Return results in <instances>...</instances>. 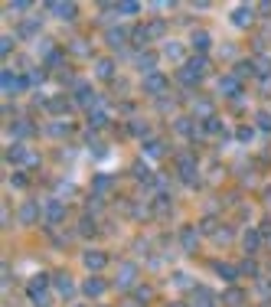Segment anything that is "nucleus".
<instances>
[{
	"label": "nucleus",
	"mask_w": 271,
	"mask_h": 307,
	"mask_svg": "<svg viewBox=\"0 0 271 307\" xmlns=\"http://www.w3.org/2000/svg\"><path fill=\"white\" fill-rule=\"evenodd\" d=\"M131 131H134V134H147V128H144V121H131Z\"/></svg>",
	"instance_id": "obj_46"
},
{
	"label": "nucleus",
	"mask_w": 271,
	"mask_h": 307,
	"mask_svg": "<svg viewBox=\"0 0 271 307\" xmlns=\"http://www.w3.org/2000/svg\"><path fill=\"white\" fill-rule=\"evenodd\" d=\"M216 88L222 95H229V98H232L235 92H242V85H239V79H235V75H222V79L216 82Z\"/></svg>",
	"instance_id": "obj_14"
},
{
	"label": "nucleus",
	"mask_w": 271,
	"mask_h": 307,
	"mask_svg": "<svg viewBox=\"0 0 271 307\" xmlns=\"http://www.w3.org/2000/svg\"><path fill=\"white\" fill-rule=\"evenodd\" d=\"M167 307H190V304H183V301H173V304H167Z\"/></svg>",
	"instance_id": "obj_51"
},
{
	"label": "nucleus",
	"mask_w": 271,
	"mask_h": 307,
	"mask_svg": "<svg viewBox=\"0 0 271 307\" xmlns=\"http://www.w3.org/2000/svg\"><path fill=\"white\" fill-rule=\"evenodd\" d=\"M52 291L59 297H72L75 294V288H72V281H69V275H56L52 278Z\"/></svg>",
	"instance_id": "obj_12"
},
{
	"label": "nucleus",
	"mask_w": 271,
	"mask_h": 307,
	"mask_svg": "<svg viewBox=\"0 0 271 307\" xmlns=\"http://www.w3.org/2000/svg\"><path fill=\"white\" fill-rule=\"evenodd\" d=\"M46 10H52V17H59V20H75L79 7L69 4V0H62V4H46Z\"/></svg>",
	"instance_id": "obj_5"
},
{
	"label": "nucleus",
	"mask_w": 271,
	"mask_h": 307,
	"mask_svg": "<svg viewBox=\"0 0 271 307\" xmlns=\"http://www.w3.org/2000/svg\"><path fill=\"white\" fill-rule=\"evenodd\" d=\"M105 121H108V111L105 108H92V111H88V124H92V128H101Z\"/></svg>",
	"instance_id": "obj_28"
},
{
	"label": "nucleus",
	"mask_w": 271,
	"mask_h": 307,
	"mask_svg": "<svg viewBox=\"0 0 271 307\" xmlns=\"http://www.w3.org/2000/svg\"><path fill=\"white\" fill-rule=\"evenodd\" d=\"M154 66H157V53H137V69H141L144 75H154Z\"/></svg>",
	"instance_id": "obj_15"
},
{
	"label": "nucleus",
	"mask_w": 271,
	"mask_h": 307,
	"mask_svg": "<svg viewBox=\"0 0 271 307\" xmlns=\"http://www.w3.org/2000/svg\"><path fill=\"white\" fill-rule=\"evenodd\" d=\"M232 75H235V79H248V75H258V72H255V62L252 59H242V62H235V66H232Z\"/></svg>",
	"instance_id": "obj_19"
},
{
	"label": "nucleus",
	"mask_w": 271,
	"mask_h": 307,
	"mask_svg": "<svg viewBox=\"0 0 271 307\" xmlns=\"http://www.w3.org/2000/svg\"><path fill=\"white\" fill-rule=\"evenodd\" d=\"M46 108H49L52 115H59V111L69 108V101H66V98H49V101H46Z\"/></svg>",
	"instance_id": "obj_35"
},
{
	"label": "nucleus",
	"mask_w": 271,
	"mask_h": 307,
	"mask_svg": "<svg viewBox=\"0 0 271 307\" xmlns=\"http://www.w3.org/2000/svg\"><path fill=\"white\" fill-rule=\"evenodd\" d=\"M173 128H177V134H193V131H196V118H193V115H183V118H177V121H173Z\"/></svg>",
	"instance_id": "obj_21"
},
{
	"label": "nucleus",
	"mask_w": 271,
	"mask_h": 307,
	"mask_svg": "<svg viewBox=\"0 0 271 307\" xmlns=\"http://www.w3.org/2000/svg\"><path fill=\"white\" fill-rule=\"evenodd\" d=\"M10 131H13V134H33V124L30 121H13Z\"/></svg>",
	"instance_id": "obj_37"
},
{
	"label": "nucleus",
	"mask_w": 271,
	"mask_h": 307,
	"mask_svg": "<svg viewBox=\"0 0 271 307\" xmlns=\"http://www.w3.org/2000/svg\"><path fill=\"white\" fill-rule=\"evenodd\" d=\"M167 85H170V82H167V75H160V72H154V75L144 79V92H147V95H164Z\"/></svg>",
	"instance_id": "obj_2"
},
{
	"label": "nucleus",
	"mask_w": 271,
	"mask_h": 307,
	"mask_svg": "<svg viewBox=\"0 0 271 307\" xmlns=\"http://www.w3.org/2000/svg\"><path fill=\"white\" fill-rule=\"evenodd\" d=\"M72 53H88V43H72Z\"/></svg>",
	"instance_id": "obj_50"
},
{
	"label": "nucleus",
	"mask_w": 271,
	"mask_h": 307,
	"mask_svg": "<svg viewBox=\"0 0 271 307\" xmlns=\"http://www.w3.org/2000/svg\"><path fill=\"white\" fill-rule=\"evenodd\" d=\"M258 232H261V235H268V239H271V219H265V222H261V226H258Z\"/></svg>",
	"instance_id": "obj_48"
},
{
	"label": "nucleus",
	"mask_w": 271,
	"mask_h": 307,
	"mask_svg": "<svg viewBox=\"0 0 271 307\" xmlns=\"http://www.w3.org/2000/svg\"><path fill=\"white\" fill-rule=\"evenodd\" d=\"M252 134H255L252 128H239V141H252Z\"/></svg>",
	"instance_id": "obj_47"
},
{
	"label": "nucleus",
	"mask_w": 271,
	"mask_h": 307,
	"mask_svg": "<svg viewBox=\"0 0 271 307\" xmlns=\"http://www.w3.org/2000/svg\"><path fill=\"white\" fill-rule=\"evenodd\" d=\"M255 124H258V131H268L271 134V111H258V121Z\"/></svg>",
	"instance_id": "obj_36"
},
{
	"label": "nucleus",
	"mask_w": 271,
	"mask_h": 307,
	"mask_svg": "<svg viewBox=\"0 0 271 307\" xmlns=\"http://www.w3.org/2000/svg\"><path fill=\"white\" fill-rule=\"evenodd\" d=\"M196 242H199V232L193 226H183L180 229V245L186 248V252H193V248H196Z\"/></svg>",
	"instance_id": "obj_13"
},
{
	"label": "nucleus",
	"mask_w": 271,
	"mask_h": 307,
	"mask_svg": "<svg viewBox=\"0 0 271 307\" xmlns=\"http://www.w3.org/2000/svg\"><path fill=\"white\" fill-rule=\"evenodd\" d=\"M131 43H134L137 49L144 53V46L150 43V33H147V26H134V30H131Z\"/></svg>",
	"instance_id": "obj_20"
},
{
	"label": "nucleus",
	"mask_w": 271,
	"mask_h": 307,
	"mask_svg": "<svg viewBox=\"0 0 271 307\" xmlns=\"http://www.w3.org/2000/svg\"><path fill=\"white\" fill-rule=\"evenodd\" d=\"M164 56H167V59H173V62H183L186 49H183L180 43H167V46H164Z\"/></svg>",
	"instance_id": "obj_25"
},
{
	"label": "nucleus",
	"mask_w": 271,
	"mask_h": 307,
	"mask_svg": "<svg viewBox=\"0 0 271 307\" xmlns=\"http://www.w3.org/2000/svg\"><path fill=\"white\" fill-rule=\"evenodd\" d=\"M82 291H85V294L88 297H101V294H105V291H108V284L105 281H101V278H85V284H82Z\"/></svg>",
	"instance_id": "obj_11"
},
{
	"label": "nucleus",
	"mask_w": 271,
	"mask_h": 307,
	"mask_svg": "<svg viewBox=\"0 0 271 307\" xmlns=\"http://www.w3.org/2000/svg\"><path fill=\"white\" fill-rule=\"evenodd\" d=\"M134 278H137V265L124 262L121 268H118V278H115V284H118V288H128V284H134Z\"/></svg>",
	"instance_id": "obj_7"
},
{
	"label": "nucleus",
	"mask_w": 271,
	"mask_h": 307,
	"mask_svg": "<svg viewBox=\"0 0 271 307\" xmlns=\"http://www.w3.org/2000/svg\"><path fill=\"white\" fill-rule=\"evenodd\" d=\"M13 186H26V177H23V173H13Z\"/></svg>",
	"instance_id": "obj_49"
},
{
	"label": "nucleus",
	"mask_w": 271,
	"mask_h": 307,
	"mask_svg": "<svg viewBox=\"0 0 271 307\" xmlns=\"http://www.w3.org/2000/svg\"><path fill=\"white\" fill-rule=\"evenodd\" d=\"M82 262H85V268H88V271H101V268L108 265V255H105V252H98V248H85Z\"/></svg>",
	"instance_id": "obj_1"
},
{
	"label": "nucleus",
	"mask_w": 271,
	"mask_h": 307,
	"mask_svg": "<svg viewBox=\"0 0 271 307\" xmlns=\"http://www.w3.org/2000/svg\"><path fill=\"white\" fill-rule=\"evenodd\" d=\"M49 284H52V278H49V275H33V278H30V284H26V291H30V297H36V294H49Z\"/></svg>",
	"instance_id": "obj_3"
},
{
	"label": "nucleus",
	"mask_w": 271,
	"mask_h": 307,
	"mask_svg": "<svg viewBox=\"0 0 271 307\" xmlns=\"http://www.w3.org/2000/svg\"><path fill=\"white\" fill-rule=\"evenodd\" d=\"M222 301H226L229 307H242V304H245V294H242L239 288H229V291H226V297H222Z\"/></svg>",
	"instance_id": "obj_27"
},
{
	"label": "nucleus",
	"mask_w": 271,
	"mask_h": 307,
	"mask_svg": "<svg viewBox=\"0 0 271 307\" xmlns=\"http://www.w3.org/2000/svg\"><path fill=\"white\" fill-rule=\"evenodd\" d=\"M144 154H150V157H164V147H160V141L147 137V141H144Z\"/></svg>",
	"instance_id": "obj_30"
},
{
	"label": "nucleus",
	"mask_w": 271,
	"mask_h": 307,
	"mask_svg": "<svg viewBox=\"0 0 271 307\" xmlns=\"http://www.w3.org/2000/svg\"><path fill=\"white\" fill-rule=\"evenodd\" d=\"M242 245H245V252H248V258H252L255 252L261 248V232L258 229H248L245 235H242Z\"/></svg>",
	"instance_id": "obj_10"
},
{
	"label": "nucleus",
	"mask_w": 271,
	"mask_h": 307,
	"mask_svg": "<svg viewBox=\"0 0 271 307\" xmlns=\"http://www.w3.org/2000/svg\"><path fill=\"white\" fill-rule=\"evenodd\" d=\"M212 268H216V275H219V278H226L229 284H232L235 278L242 275V271H239V265H229V262H216V265H212Z\"/></svg>",
	"instance_id": "obj_17"
},
{
	"label": "nucleus",
	"mask_w": 271,
	"mask_h": 307,
	"mask_svg": "<svg viewBox=\"0 0 271 307\" xmlns=\"http://www.w3.org/2000/svg\"><path fill=\"white\" fill-rule=\"evenodd\" d=\"M17 219L20 222H36L39 219V206L33 203V199H26L23 206H20V213H17Z\"/></svg>",
	"instance_id": "obj_18"
},
{
	"label": "nucleus",
	"mask_w": 271,
	"mask_h": 307,
	"mask_svg": "<svg viewBox=\"0 0 271 307\" xmlns=\"http://www.w3.org/2000/svg\"><path fill=\"white\" fill-rule=\"evenodd\" d=\"M62 219H66V206H62L59 199H46V222H49V226H59Z\"/></svg>",
	"instance_id": "obj_6"
},
{
	"label": "nucleus",
	"mask_w": 271,
	"mask_h": 307,
	"mask_svg": "<svg viewBox=\"0 0 271 307\" xmlns=\"http://www.w3.org/2000/svg\"><path fill=\"white\" fill-rule=\"evenodd\" d=\"M190 307H216V297H212V291H206V288H193Z\"/></svg>",
	"instance_id": "obj_9"
},
{
	"label": "nucleus",
	"mask_w": 271,
	"mask_h": 307,
	"mask_svg": "<svg viewBox=\"0 0 271 307\" xmlns=\"http://www.w3.org/2000/svg\"><path fill=\"white\" fill-rule=\"evenodd\" d=\"M232 23L235 26H248L252 23V7H235L232 10Z\"/></svg>",
	"instance_id": "obj_23"
},
{
	"label": "nucleus",
	"mask_w": 271,
	"mask_h": 307,
	"mask_svg": "<svg viewBox=\"0 0 271 307\" xmlns=\"http://www.w3.org/2000/svg\"><path fill=\"white\" fill-rule=\"evenodd\" d=\"M33 33H39V20H23L20 23V36H33Z\"/></svg>",
	"instance_id": "obj_32"
},
{
	"label": "nucleus",
	"mask_w": 271,
	"mask_h": 307,
	"mask_svg": "<svg viewBox=\"0 0 271 307\" xmlns=\"http://www.w3.org/2000/svg\"><path fill=\"white\" fill-rule=\"evenodd\" d=\"M239 271H242V275H258V265H255V258H242V262H239Z\"/></svg>",
	"instance_id": "obj_31"
},
{
	"label": "nucleus",
	"mask_w": 271,
	"mask_h": 307,
	"mask_svg": "<svg viewBox=\"0 0 271 307\" xmlns=\"http://www.w3.org/2000/svg\"><path fill=\"white\" fill-rule=\"evenodd\" d=\"M95 75L98 79H115V59H98L95 62Z\"/></svg>",
	"instance_id": "obj_22"
},
{
	"label": "nucleus",
	"mask_w": 271,
	"mask_h": 307,
	"mask_svg": "<svg viewBox=\"0 0 271 307\" xmlns=\"http://www.w3.org/2000/svg\"><path fill=\"white\" fill-rule=\"evenodd\" d=\"M79 232H82V235H95V232H98V229H95V219L82 216V222H79Z\"/></svg>",
	"instance_id": "obj_34"
},
{
	"label": "nucleus",
	"mask_w": 271,
	"mask_h": 307,
	"mask_svg": "<svg viewBox=\"0 0 271 307\" xmlns=\"http://www.w3.org/2000/svg\"><path fill=\"white\" fill-rule=\"evenodd\" d=\"M124 36H131V33H124L121 26H115V30H108V43H111V46H121V43H124Z\"/></svg>",
	"instance_id": "obj_33"
},
{
	"label": "nucleus",
	"mask_w": 271,
	"mask_h": 307,
	"mask_svg": "<svg viewBox=\"0 0 271 307\" xmlns=\"http://www.w3.org/2000/svg\"><path fill=\"white\" fill-rule=\"evenodd\" d=\"M10 53H13V36H0V56L7 59Z\"/></svg>",
	"instance_id": "obj_40"
},
{
	"label": "nucleus",
	"mask_w": 271,
	"mask_h": 307,
	"mask_svg": "<svg viewBox=\"0 0 271 307\" xmlns=\"http://www.w3.org/2000/svg\"><path fill=\"white\" fill-rule=\"evenodd\" d=\"M268 242H271V239H268Z\"/></svg>",
	"instance_id": "obj_53"
},
{
	"label": "nucleus",
	"mask_w": 271,
	"mask_h": 307,
	"mask_svg": "<svg viewBox=\"0 0 271 307\" xmlns=\"http://www.w3.org/2000/svg\"><path fill=\"white\" fill-rule=\"evenodd\" d=\"M33 304H36V307H49V294H36V297H33Z\"/></svg>",
	"instance_id": "obj_44"
},
{
	"label": "nucleus",
	"mask_w": 271,
	"mask_h": 307,
	"mask_svg": "<svg viewBox=\"0 0 271 307\" xmlns=\"http://www.w3.org/2000/svg\"><path fill=\"white\" fill-rule=\"evenodd\" d=\"M147 33H150V39H160V36H164V23H160V20L147 23Z\"/></svg>",
	"instance_id": "obj_39"
},
{
	"label": "nucleus",
	"mask_w": 271,
	"mask_h": 307,
	"mask_svg": "<svg viewBox=\"0 0 271 307\" xmlns=\"http://www.w3.org/2000/svg\"><path fill=\"white\" fill-rule=\"evenodd\" d=\"M118 13H124V17H134V13H141V4L137 0H121V4H115Z\"/></svg>",
	"instance_id": "obj_26"
},
{
	"label": "nucleus",
	"mask_w": 271,
	"mask_h": 307,
	"mask_svg": "<svg viewBox=\"0 0 271 307\" xmlns=\"http://www.w3.org/2000/svg\"><path fill=\"white\" fill-rule=\"evenodd\" d=\"M255 72H258V75H271V59H258V62H255Z\"/></svg>",
	"instance_id": "obj_41"
},
{
	"label": "nucleus",
	"mask_w": 271,
	"mask_h": 307,
	"mask_svg": "<svg viewBox=\"0 0 271 307\" xmlns=\"http://www.w3.org/2000/svg\"><path fill=\"white\" fill-rule=\"evenodd\" d=\"M206 131H209V134H219V131H222L219 118H209V121H206Z\"/></svg>",
	"instance_id": "obj_43"
},
{
	"label": "nucleus",
	"mask_w": 271,
	"mask_h": 307,
	"mask_svg": "<svg viewBox=\"0 0 271 307\" xmlns=\"http://www.w3.org/2000/svg\"><path fill=\"white\" fill-rule=\"evenodd\" d=\"M190 43H193V49H196V56H206V49H209L212 39H209V33H206V30H196L190 36Z\"/></svg>",
	"instance_id": "obj_16"
},
{
	"label": "nucleus",
	"mask_w": 271,
	"mask_h": 307,
	"mask_svg": "<svg viewBox=\"0 0 271 307\" xmlns=\"http://www.w3.org/2000/svg\"><path fill=\"white\" fill-rule=\"evenodd\" d=\"M137 297H141V304H147L150 297H154V291H150L147 284H141V288H134V301H137Z\"/></svg>",
	"instance_id": "obj_38"
},
{
	"label": "nucleus",
	"mask_w": 271,
	"mask_h": 307,
	"mask_svg": "<svg viewBox=\"0 0 271 307\" xmlns=\"http://www.w3.org/2000/svg\"><path fill=\"white\" fill-rule=\"evenodd\" d=\"M7 10H30V4H23V0H13V4H7Z\"/></svg>",
	"instance_id": "obj_45"
},
{
	"label": "nucleus",
	"mask_w": 271,
	"mask_h": 307,
	"mask_svg": "<svg viewBox=\"0 0 271 307\" xmlns=\"http://www.w3.org/2000/svg\"><path fill=\"white\" fill-rule=\"evenodd\" d=\"M124 307H137V301H131V304H124Z\"/></svg>",
	"instance_id": "obj_52"
},
{
	"label": "nucleus",
	"mask_w": 271,
	"mask_h": 307,
	"mask_svg": "<svg viewBox=\"0 0 271 307\" xmlns=\"http://www.w3.org/2000/svg\"><path fill=\"white\" fill-rule=\"evenodd\" d=\"M219 229V222H212V219H203V226H199V232H206V235H212Z\"/></svg>",
	"instance_id": "obj_42"
},
{
	"label": "nucleus",
	"mask_w": 271,
	"mask_h": 307,
	"mask_svg": "<svg viewBox=\"0 0 271 307\" xmlns=\"http://www.w3.org/2000/svg\"><path fill=\"white\" fill-rule=\"evenodd\" d=\"M183 66L190 69L193 75H199V79H203V75H209V59H206V56H190Z\"/></svg>",
	"instance_id": "obj_8"
},
{
	"label": "nucleus",
	"mask_w": 271,
	"mask_h": 307,
	"mask_svg": "<svg viewBox=\"0 0 271 307\" xmlns=\"http://www.w3.org/2000/svg\"><path fill=\"white\" fill-rule=\"evenodd\" d=\"M177 82H180L183 88H190V85H199V75H193L186 66H180V72H177Z\"/></svg>",
	"instance_id": "obj_24"
},
{
	"label": "nucleus",
	"mask_w": 271,
	"mask_h": 307,
	"mask_svg": "<svg viewBox=\"0 0 271 307\" xmlns=\"http://www.w3.org/2000/svg\"><path fill=\"white\" fill-rule=\"evenodd\" d=\"M95 101H98V98H95L92 88H88L85 82H75V105H79V108H92Z\"/></svg>",
	"instance_id": "obj_4"
},
{
	"label": "nucleus",
	"mask_w": 271,
	"mask_h": 307,
	"mask_svg": "<svg viewBox=\"0 0 271 307\" xmlns=\"http://www.w3.org/2000/svg\"><path fill=\"white\" fill-rule=\"evenodd\" d=\"M180 177H183L186 183H196V167H193V160H190V164L180 160Z\"/></svg>",
	"instance_id": "obj_29"
}]
</instances>
